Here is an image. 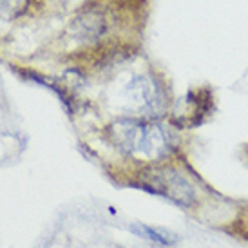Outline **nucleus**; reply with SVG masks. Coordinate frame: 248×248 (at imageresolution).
Masks as SVG:
<instances>
[{
  "mask_svg": "<svg viewBox=\"0 0 248 248\" xmlns=\"http://www.w3.org/2000/svg\"><path fill=\"white\" fill-rule=\"evenodd\" d=\"M118 147L131 156L143 159H158L169 151V140L163 127L138 120H120L112 127Z\"/></svg>",
  "mask_w": 248,
  "mask_h": 248,
  "instance_id": "1",
  "label": "nucleus"
},
{
  "mask_svg": "<svg viewBox=\"0 0 248 248\" xmlns=\"http://www.w3.org/2000/svg\"><path fill=\"white\" fill-rule=\"evenodd\" d=\"M29 6V0H0V18L13 20L20 16Z\"/></svg>",
  "mask_w": 248,
  "mask_h": 248,
  "instance_id": "6",
  "label": "nucleus"
},
{
  "mask_svg": "<svg viewBox=\"0 0 248 248\" xmlns=\"http://www.w3.org/2000/svg\"><path fill=\"white\" fill-rule=\"evenodd\" d=\"M140 186L143 190L161 194L179 205H192L196 200L192 185L183 176H179L178 172L169 170V169H163L158 172H149L145 178V183H141Z\"/></svg>",
  "mask_w": 248,
  "mask_h": 248,
  "instance_id": "2",
  "label": "nucleus"
},
{
  "mask_svg": "<svg viewBox=\"0 0 248 248\" xmlns=\"http://www.w3.org/2000/svg\"><path fill=\"white\" fill-rule=\"evenodd\" d=\"M185 107L186 112L181 118H186L188 125H198L207 118V114L212 109V96H210V93L207 89L192 91L186 96Z\"/></svg>",
  "mask_w": 248,
  "mask_h": 248,
  "instance_id": "4",
  "label": "nucleus"
},
{
  "mask_svg": "<svg viewBox=\"0 0 248 248\" xmlns=\"http://www.w3.org/2000/svg\"><path fill=\"white\" fill-rule=\"evenodd\" d=\"M131 230L136 235H141L145 239H149L154 245H161V247H170L176 243V235L169 230H159V228H152V227H145V225H132Z\"/></svg>",
  "mask_w": 248,
  "mask_h": 248,
  "instance_id": "5",
  "label": "nucleus"
},
{
  "mask_svg": "<svg viewBox=\"0 0 248 248\" xmlns=\"http://www.w3.org/2000/svg\"><path fill=\"white\" fill-rule=\"evenodd\" d=\"M124 94L127 102H131V105L143 112L154 110L161 100V89H159L158 82L147 75L134 76L131 82L125 85Z\"/></svg>",
  "mask_w": 248,
  "mask_h": 248,
  "instance_id": "3",
  "label": "nucleus"
}]
</instances>
